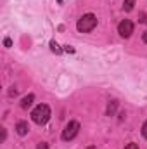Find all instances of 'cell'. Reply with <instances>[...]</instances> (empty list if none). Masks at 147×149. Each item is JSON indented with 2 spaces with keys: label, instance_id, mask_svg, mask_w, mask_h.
<instances>
[{
  "label": "cell",
  "instance_id": "4fadbf2b",
  "mask_svg": "<svg viewBox=\"0 0 147 149\" xmlns=\"http://www.w3.org/2000/svg\"><path fill=\"white\" fill-rule=\"evenodd\" d=\"M37 149H49V144H47V142H40Z\"/></svg>",
  "mask_w": 147,
  "mask_h": 149
},
{
  "label": "cell",
  "instance_id": "3957f363",
  "mask_svg": "<svg viewBox=\"0 0 147 149\" xmlns=\"http://www.w3.org/2000/svg\"><path fill=\"white\" fill-rule=\"evenodd\" d=\"M80 132V123L78 121H69L64 130H62V141H73Z\"/></svg>",
  "mask_w": 147,
  "mask_h": 149
},
{
  "label": "cell",
  "instance_id": "8fae6325",
  "mask_svg": "<svg viewBox=\"0 0 147 149\" xmlns=\"http://www.w3.org/2000/svg\"><path fill=\"white\" fill-rule=\"evenodd\" d=\"M125 149H139V146H137L135 142H130V144H126V148Z\"/></svg>",
  "mask_w": 147,
  "mask_h": 149
},
{
  "label": "cell",
  "instance_id": "6da1fadb",
  "mask_svg": "<svg viewBox=\"0 0 147 149\" xmlns=\"http://www.w3.org/2000/svg\"><path fill=\"white\" fill-rule=\"evenodd\" d=\"M95 26H97V17H95L94 14H85V16H81V17L78 19V23H76V30H78L80 33H90Z\"/></svg>",
  "mask_w": 147,
  "mask_h": 149
},
{
  "label": "cell",
  "instance_id": "2e32d148",
  "mask_svg": "<svg viewBox=\"0 0 147 149\" xmlns=\"http://www.w3.org/2000/svg\"><path fill=\"white\" fill-rule=\"evenodd\" d=\"M87 149H95V146H90V148H87Z\"/></svg>",
  "mask_w": 147,
  "mask_h": 149
},
{
  "label": "cell",
  "instance_id": "30bf717a",
  "mask_svg": "<svg viewBox=\"0 0 147 149\" xmlns=\"http://www.w3.org/2000/svg\"><path fill=\"white\" fill-rule=\"evenodd\" d=\"M139 21H140L142 24H147V14L146 12H140V14H139Z\"/></svg>",
  "mask_w": 147,
  "mask_h": 149
},
{
  "label": "cell",
  "instance_id": "8992f818",
  "mask_svg": "<svg viewBox=\"0 0 147 149\" xmlns=\"http://www.w3.org/2000/svg\"><path fill=\"white\" fill-rule=\"evenodd\" d=\"M16 130H17V134H19V135H26V134L30 132V127H28V123H26V121H19V123L16 125Z\"/></svg>",
  "mask_w": 147,
  "mask_h": 149
},
{
  "label": "cell",
  "instance_id": "9a60e30c",
  "mask_svg": "<svg viewBox=\"0 0 147 149\" xmlns=\"http://www.w3.org/2000/svg\"><path fill=\"white\" fill-rule=\"evenodd\" d=\"M142 40H144V42H146V43H147V31H146V33H144V35H142Z\"/></svg>",
  "mask_w": 147,
  "mask_h": 149
},
{
  "label": "cell",
  "instance_id": "ba28073f",
  "mask_svg": "<svg viewBox=\"0 0 147 149\" xmlns=\"http://www.w3.org/2000/svg\"><path fill=\"white\" fill-rule=\"evenodd\" d=\"M133 5H135V0H125V2H123V10L130 12V10L133 9Z\"/></svg>",
  "mask_w": 147,
  "mask_h": 149
},
{
  "label": "cell",
  "instance_id": "7a4b0ae2",
  "mask_svg": "<svg viewBox=\"0 0 147 149\" xmlns=\"http://www.w3.org/2000/svg\"><path fill=\"white\" fill-rule=\"evenodd\" d=\"M31 120L37 125H45L50 120V108L47 104H38L37 108L31 111Z\"/></svg>",
  "mask_w": 147,
  "mask_h": 149
},
{
  "label": "cell",
  "instance_id": "52a82bcc",
  "mask_svg": "<svg viewBox=\"0 0 147 149\" xmlns=\"http://www.w3.org/2000/svg\"><path fill=\"white\" fill-rule=\"evenodd\" d=\"M116 108H118V101H111L109 104H107V109H106L107 116H112L114 111H116Z\"/></svg>",
  "mask_w": 147,
  "mask_h": 149
},
{
  "label": "cell",
  "instance_id": "5b68a950",
  "mask_svg": "<svg viewBox=\"0 0 147 149\" xmlns=\"http://www.w3.org/2000/svg\"><path fill=\"white\" fill-rule=\"evenodd\" d=\"M33 101H35V95H33V94H28L26 97L21 99V108H23V109H28V108L33 104Z\"/></svg>",
  "mask_w": 147,
  "mask_h": 149
},
{
  "label": "cell",
  "instance_id": "e0dca14e",
  "mask_svg": "<svg viewBox=\"0 0 147 149\" xmlns=\"http://www.w3.org/2000/svg\"><path fill=\"white\" fill-rule=\"evenodd\" d=\"M57 2H59V3H62V2H64V0H57Z\"/></svg>",
  "mask_w": 147,
  "mask_h": 149
},
{
  "label": "cell",
  "instance_id": "9c48e42d",
  "mask_svg": "<svg viewBox=\"0 0 147 149\" xmlns=\"http://www.w3.org/2000/svg\"><path fill=\"white\" fill-rule=\"evenodd\" d=\"M50 49H52V52H55V54H61V47H59V43L57 42H50Z\"/></svg>",
  "mask_w": 147,
  "mask_h": 149
},
{
  "label": "cell",
  "instance_id": "7c38bea8",
  "mask_svg": "<svg viewBox=\"0 0 147 149\" xmlns=\"http://www.w3.org/2000/svg\"><path fill=\"white\" fill-rule=\"evenodd\" d=\"M142 135H144V137L147 139V121L144 123V125H142Z\"/></svg>",
  "mask_w": 147,
  "mask_h": 149
},
{
  "label": "cell",
  "instance_id": "277c9868",
  "mask_svg": "<svg viewBox=\"0 0 147 149\" xmlns=\"http://www.w3.org/2000/svg\"><path fill=\"white\" fill-rule=\"evenodd\" d=\"M118 33L123 38L132 37V33H133V23H132L130 19H123V21L118 24Z\"/></svg>",
  "mask_w": 147,
  "mask_h": 149
},
{
  "label": "cell",
  "instance_id": "5bb4252c",
  "mask_svg": "<svg viewBox=\"0 0 147 149\" xmlns=\"http://www.w3.org/2000/svg\"><path fill=\"white\" fill-rule=\"evenodd\" d=\"M3 45H5V47H10V45H12L10 38H5V40H3Z\"/></svg>",
  "mask_w": 147,
  "mask_h": 149
}]
</instances>
